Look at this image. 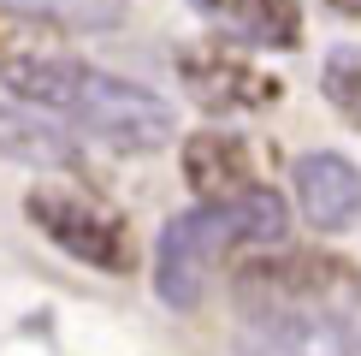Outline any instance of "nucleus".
Returning <instances> with one entry per match:
<instances>
[{
    "mask_svg": "<svg viewBox=\"0 0 361 356\" xmlns=\"http://www.w3.org/2000/svg\"><path fill=\"white\" fill-rule=\"evenodd\" d=\"M195 12H207L231 36L255 42V48H296L302 42V12L296 0H190Z\"/></svg>",
    "mask_w": 361,
    "mask_h": 356,
    "instance_id": "9d476101",
    "label": "nucleus"
},
{
    "mask_svg": "<svg viewBox=\"0 0 361 356\" xmlns=\"http://www.w3.org/2000/svg\"><path fill=\"white\" fill-rule=\"evenodd\" d=\"M178 71H184L190 95L202 101L207 113H237V107H255V101L273 95V78H261V71H255L243 54H231L225 42L184 48L178 54Z\"/></svg>",
    "mask_w": 361,
    "mask_h": 356,
    "instance_id": "6e6552de",
    "label": "nucleus"
},
{
    "mask_svg": "<svg viewBox=\"0 0 361 356\" xmlns=\"http://www.w3.org/2000/svg\"><path fill=\"white\" fill-rule=\"evenodd\" d=\"M0 155L18 160V167H71V160H78V148L59 137L54 125H42L36 113L0 107Z\"/></svg>",
    "mask_w": 361,
    "mask_h": 356,
    "instance_id": "9b49d317",
    "label": "nucleus"
},
{
    "mask_svg": "<svg viewBox=\"0 0 361 356\" xmlns=\"http://www.w3.org/2000/svg\"><path fill=\"white\" fill-rule=\"evenodd\" d=\"M24 214L48 244H59L66 256H78L83 267H101V273H130V267H137V244H130L125 220L107 214L101 202L78 196V190L36 184L24 196Z\"/></svg>",
    "mask_w": 361,
    "mask_h": 356,
    "instance_id": "39448f33",
    "label": "nucleus"
},
{
    "mask_svg": "<svg viewBox=\"0 0 361 356\" xmlns=\"http://www.w3.org/2000/svg\"><path fill=\"white\" fill-rule=\"evenodd\" d=\"M326 6H338V12H350V18H361V0H326Z\"/></svg>",
    "mask_w": 361,
    "mask_h": 356,
    "instance_id": "4468645a",
    "label": "nucleus"
},
{
    "mask_svg": "<svg viewBox=\"0 0 361 356\" xmlns=\"http://www.w3.org/2000/svg\"><path fill=\"white\" fill-rule=\"evenodd\" d=\"M6 12H24V18H42L54 30H83V36H95V30H118L125 24V0H0Z\"/></svg>",
    "mask_w": 361,
    "mask_h": 356,
    "instance_id": "f8f14e48",
    "label": "nucleus"
},
{
    "mask_svg": "<svg viewBox=\"0 0 361 356\" xmlns=\"http://www.w3.org/2000/svg\"><path fill=\"white\" fill-rule=\"evenodd\" d=\"M237 309L243 321H273V315H361V267L296 249V256H249L237 267Z\"/></svg>",
    "mask_w": 361,
    "mask_h": 356,
    "instance_id": "f03ea898",
    "label": "nucleus"
},
{
    "mask_svg": "<svg viewBox=\"0 0 361 356\" xmlns=\"http://www.w3.org/2000/svg\"><path fill=\"white\" fill-rule=\"evenodd\" d=\"M83 78H89V66L71 54V42L59 36L54 24L0 6V83H6L18 101L66 113L71 101H78Z\"/></svg>",
    "mask_w": 361,
    "mask_h": 356,
    "instance_id": "7ed1b4c3",
    "label": "nucleus"
},
{
    "mask_svg": "<svg viewBox=\"0 0 361 356\" xmlns=\"http://www.w3.org/2000/svg\"><path fill=\"white\" fill-rule=\"evenodd\" d=\"M296 208L314 232H350L361 220V172L355 160L332 155V148H314L296 160Z\"/></svg>",
    "mask_w": 361,
    "mask_h": 356,
    "instance_id": "0eeeda50",
    "label": "nucleus"
},
{
    "mask_svg": "<svg viewBox=\"0 0 361 356\" xmlns=\"http://www.w3.org/2000/svg\"><path fill=\"white\" fill-rule=\"evenodd\" d=\"M89 137H101L107 148H125V155H148V148H166L178 131L172 101H160L154 89L113 78V71H89L78 101L66 107Z\"/></svg>",
    "mask_w": 361,
    "mask_h": 356,
    "instance_id": "20e7f679",
    "label": "nucleus"
},
{
    "mask_svg": "<svg viewBox=\"0 0 361 356\" xmlns=\"http://www.w3.org/2000/svg\"><path fill=\"white\" fill-rule=\"evenodd\" d=\"M290 232V208H284L273 190L255 184L249 196L237 202H195L190 214L166 220L154 244V291L160 303L172 309H195L214 279V267L237 249H255V244H279Z\"/></svg>",
    "mask_w": 361,
    "mask_h": 356,
    "instance_id": "f257e3e1",
    "label": "nucleus"
},
{
    "mask_svg": "<svg viewBox=\"0 0 361 356\" xmlns=\"http://www.w3.org/2000/svg\"><path fill=\"white\" fill-rule=\"evenodd\" d=\"M320 89L326 101H332V113L343 125L361 131V48H332L320 66Z\"/></svg>",
    "mask_w": 361,
    "mask_h": 356,
    "instance_id": "ddd939ff",
    "label": "nucleus"
},
{
    "mask_svg": "<svg viewBox=\"0 0 361 356\" xmlns=\"http://www.w3.org/2000/svg\"><path fill=\"white\" fill-rule=\"evenodd\" d=\"M184 178L195 190V202H237L249 196V178H255V155L243 137L231 131H195L184 143Z\"/></svg>",
    "mask_w": 361,
    "mask_h": 356,
    "instance_id": "1a4fd4ad",
    "label": "nucleus"
},
{
    "mask_svg": "<svg viewBox=\"0 0 361 356\" xmlns=\"http://www.w3.org/2000/svg\"><path fill=\"white\" fill-rule=\"evenodd\" d=\"M361 333L350 315H273L237 333V356H355Z\"/></svg>",
    "mask_w": 361,
    "mask_h": 356,
    "instance_id": "423d86ee",
    "label": "nucleus"
}]
</instances>
